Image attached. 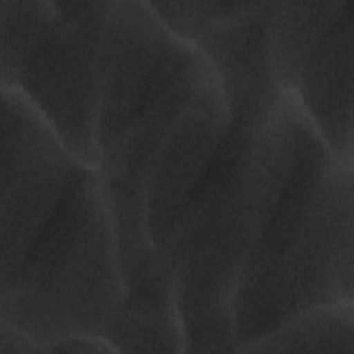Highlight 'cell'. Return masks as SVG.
<instances>
[{
  "instance_id": "cell-1",
  "label": "cell",
  "mask_w": 354,
  "mask_h": 354,
  "mask_svg": "<svg viewBox=\"0 0 354 354\" xmlns=\"http://www.w3.org/2000/svg\"><path fill=\"white\" fill-rule=\"evenodd\" d=\"M213 65L230 119L209 123L155 183L152 267L174 282L187 353H234L232 297L246 252L285 173L301 109L272 82L264 48H223Z\"/></svg>"
},
{
  "instance_id": "cell-2",
  "label": "cell",
  "mask_w": 354,
  "mask_h": 354,
  "mask_svg": "<svg viewBox=\"0 0 354 354\" xmlns=\"http://www.w3.org/2000/svg\"><path fill=\"white\" fill-rule=\"evenodd\" d=\"M0 178V321L37 353L72 335L105 337L127 290L100 174L10 88H1Z\"/></svg>"
},
{
  "instance_id": "cell-3",
  "label": "cell",
  "mask_w": 354,
  "mask_h": 354,
  "mask_svg": "<svg viewBox=\"0 0 354 354\" xmlns=\"http://www.w3.org/2000/svg\"><path fill=\"white\" fill-rule=\"evenodd\" d=\"M220 76L194 43L166 28L148 1H112L97 119V159L126 290L152 266L144 202L153 158L180 115Z\"/></svg>"
},
{
  "instance_id": "cell-4",
  "label": "cell",
  "mask_w": 354,
  "mask_h": 354,
  "mask_svg": "<svg viewBox=\"0 0 354 354\" xmlns=\"http://www.w3.org/2000/svg\"><path fill=\"white\" fill-rule=\"evenodd\" d=\"M353 165L337 159L301 116L285 173L238 272L235 350L307 308L353 303Z\"/></svg>"
},
{
  "instance_id": "cell-5",
  "label": "cell",
  "mask_w": 354,
  "mask_h": 354,
  "mask_svg": "<svg viewBox=\"0 0 354 354\" xmlns=\"http://www.w3.org/2000/svg\"><path fill=\"white\" fill-rule=\"evenodd\" d=\"M112 1H0V88L22 94L79 159L95 166Z\"/></svg>"
},
{
  "instance_id": "cell-6",
  "label": "cell",
  "mask_w": 354,
  "mask_h": 354,
  "mask_svg": "<svg viewBox=\"0 0 354 354\" xmlns=\"http://www.w3.org/2000/svg\"><path fill=\"white\" fill-rule=\"evenodd\" d=\"M264 47L274 84L337 159L354 162V0L270 1Z\"/></svg>"
},
{
  "instance_id": "cell-7",
  "label": "cell",
  "mask_w": 354,
  "mask_h": 354,
  "mask_svg": "<svg viewBox=\"0 0 354 354\" xmlns=\"http://www.w3.org/2000/svg\"><path fill=\"white\" fill-rule=\"evenodd\" d=\"M105 337L119 353H187V339L171 277L155 271L140 278Z\"/></svg>"
},
{
  "instance_id": "cell-8",
  "label": "cell",
  "mask_w": 354,
  "mask_h": 354,
  "mask_svg": "<svg viewBox=\"0 0 354 354\" xmlns=\"http://www.w3.org/2000/svg\"><path fill=\"white\" fill-rule=\"evenodd\" d=\"M235 353L354 354V303L307 308L272 330L236 347Z\"/></svg>"
},
{
  "instance_id": "cell-9",
  "label": "cell",
  "mask_w": 354,
  "mask_h": 354,
  "mask_svg": "<svg viewBox=\"0 0 354 354\" xmlns=\"http://www.w3.org/2000/svg\"><path fill=\"white\" fill-rule=\"evenodd\" d=\"M148 4L173 33L195 41L212 24L239 11L243 1H148Z\"/></svg>"
},
{
  "instance_id": "cell-10",
  "label": "cell",
  "mask_w": 354,
  "mask_h": 354,
  "mask_svg": "<svg viewBox=\"0 0 354 354\" xmlns=\"http://www.w3.org/2000/svg\"><path fill=\"white\" fill-rule=\"evenodd\" d=\"M40 353H119V350L102 336L72 335L48 343L40 348Z\"/></svg>"
},
{
  "instance_id": "cell-11",
  "label": "cell",
  "mask_w": 354,
  "mask_h": 354,
  "mask_svg": "<svg viewBox=\"0 0 354 354\" xmlns=\"http://www.w3.org/2000/svg\"><path fill=\"white\" fill-rule=\"evenodd\" d=\"M37 353V344L4 321H0V354Z\"/></svg>"
}]
</instances>
